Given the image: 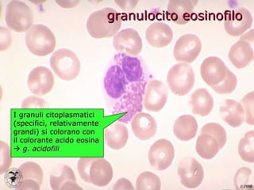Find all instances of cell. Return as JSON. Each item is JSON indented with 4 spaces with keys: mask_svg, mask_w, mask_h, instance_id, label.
<instances>
[{
    "mask_svg": "<svg viewBox=\"0 0 254 190\" xmlns=\"http://www.w3.org/2000/svg\"><path fill=\"white\" fill-rule=\"evenodd\" d=\"M145 82H133L127 79L119 63L115 61L104 78L106 95L111 101H118L113 107L115 113H124L120 122H128L133 115L141 112Z\"/></svg>",
    "mask_w": 254,
    "mask_h": 190,
    "instance_id": "obj_1",
    "label": "cell"
},
{
    "mask_svg": "<svg viewBox=\"0 0 254 190\" xmlns=\"http://www.w3.org/2000/svg\"><path fill=\"white\" fill-rule=\"evenodd\" d=\"M121 26V15L117 10L110 7L94 11L87 21V32L95 39L115 37Z\"/></svg>",
    "mask_w": 254,
    "mask_h": 190,
    "instance_id": "obj_2",
    "label": "cell"
},
{
    "mask_svg": "<svg viewBox=\"0 0 254 190\" xmlns=\"http://www.w3.org/2000/svg\"><path fill=\"white\" fill-rule=\"evenodd\" d=\"M25 42L32 54L46 56L54 52L57 41L50 28L42 24H36L26 32Z\"/></svg>",
    "mask_w": 254,
    "mask_h": 190,
    "instance_id": "obj_3",
    "label": "cell"
},
{
    "mask_svg": "<svg viewBox=\"0 0 254 190\" xmlns=\"http://www.w3.org/2000/svg\"><path fill=\"white\" fill-rule=\"evenodd\" d=\"M50 64L56 75L64 81L76 79L81 67L76 54L67 48H60L54 51L50 58Z\"/></svg>",
    "mask_w": 254,
    "mask_h": 190,
    "instance_id": "obj_4",
    "label": "cell"
},
{
    "mask_svg": "<svg viewBox=\"0 0 254 190\" xmlns=\"http://www.w3.org/2000/svg\"><path fill=\"white\" fill-rule=\"evenodd\" d=\"M195 82L194 70L190 64L179 63L172 67L167 75V83L174 95L185 96L190 93Z\"/></svg>",
    "mask_w": 254,
    "mask_h": 190,
    "instance_id": "obj_5",
    "label": "cell"
},
{
    "mask_svg": "<svg viewBox=\"0 0 254 190\" xmlns=\"http://www.w3.org/2000/svg\"><path fill=\"white\" fill-rule=\"evenodd\" d=\"M5 21L10 30L17 33H25L34 26V14L27 4L13 0L6 6Z\"/></svg>",
    "mask_w": 254,
    "mask_h": 190,
    "instance_id": "obj_6",
    "label": "cell"
},
{
    "mask_svg": "<svg viewBox=\"0 0 254 190\" xmlns=\"http://www.w3.org/2000/svg\"><path fill=\"white\" fill-rule=\"evenodd\" d=\"M202 50V42L194 34L181 36L175 44L173 55L180 63H190L198 57Z\"/></svg>",
    "mask_w": 254,
    "mask_h": 190,
    "instance_id": "obj_7",
    "label": "cell"
},
{
    "mask_svg": "<svg viewBox=\"0 0 254 190\" xmlns=\"http://www.w3.org/2000/svg\"><path fill=\"white\" fill-rule=\"evenodd\" d=\"M177 174L181 184L189 189L197 188L202 184L204 178V170L202 165L193 157L181 159L177 168Z\"/></svg>",
    "mask_w": 254,
    "mask_h": 190,
    "instance_id": "obj_8",
    "label": "cell"
},
{
    "mask_svg": "<svg viewBox=\"0 0 254 190\" xmlns=\"http://www.w3.org/2000/svg\"><path fill=\"white\" fill-rule=\"evenodd\" d=\"M148 158L152 167L160 171L165 170L174 160V146L168 140H158L150 146Z\"/></svg>",
    "mask_w": 254,
    "mask_h": 190,
    "instance_id": "obj_9",
    "label": "cell"
},
{
    "mask_svg": "<svg viewBox=\"0 0 254 190\" xmlns=\"http://www.w3.org/2000/svg\"><path fill=\"white\" fill-rule=\"evenodd\" d=\"M55 79L51 70L39 66L30 71L28 75L27 86L29 91L35 96H44L51 92Z\"/></svg>",
    "mask_w": 254,
    "mask_h": 190,
    "instance_id": "obj_10",
    "label": "cell"
},
{
    "mask_svg": "<svg viewBox=\"0 0 254 190\" xmlns=\"http://www.w3.org/2000/svg\"><path fill=\"white\" fill-rule=\"evenodd\" d=\"M169 97L167 86L162 81L153 79L149 82L143 97V105L148 111L159 112L165 106Z\"/></svg>",
    "mask_w": 254,
    "mask_h": 190,
    "instance_id": "obj_11",
    "label": "cell"
},
{
    "mask_svg": "<svg viewBox=\"0 0 254 190\" xmlns=\"http://www.w3.org/2000/svg\"><path fill=\"white\" fill-rule=\"evenodd\" d=\"M113 46L120 53L137 56L142 50V40L137 30L128 28L119 31L114 37Z\"/></svg>",
    "mask_w": 254,
    "mask_h": 190,
    "instance_id": "obj_12",
    "label": "cell"
},
{
    "mask_svg": "<svg viewBox=\"0 0 254 190\" xmlns=\"http://www.w3.org/2000/svg\"><path fill=\"white\" fill-rule=\"evenodd\" d=\"M253 25V16L246 8L241 7L231 10L226 14L224 28L226 34L231 37L244 34Z\"/></svg>",
    "mask_w": 254,
    "mask_h": 190,
    "instance_id": "obj_13",
    "label": "cell"
},
{
    "mask_svg": "<svg viewBox=\"0 0 254 190\" xmlns=\"http://www.w3.org/2000/svg\"><path fill=\"white\" fill-rule=\"evenodd\" d=\"M227 68L228 67L220 58L209 56L201 64V76L207 85L212 87L218 85L224 79Z\"/></svg>",
    "mask_w": 254,
    "mask_h": 190,
    "instance_id": "obj_14",
    "label": "cell"
},
{
    "mask_svg": "<svg viewBox=\"0 0 254 190\" xmlns=\"http://www.w3.org/2000/svg\"><path fill=\"white\" fill-rule=\"evenodd\" d=\"M131 129L135 137L138 140L141 141H149L157 133V121L150 114L138 112L131 121Z\"/></svg>",
    "mask_w": 254,
    "mask_h": 190,
    "instance_id": "obj_15",
    "label": "cell"
},
{
    "mask_svg": "<svg viewBox=\"0 0 254 190\" xmlns=\"http://www.w3.org/2000/svg\"><path fill=\"white\" fill-rule=\"evenodd\" d=\"M197 3L198 1L192 0H170L168 4V13L171 20L181 26L190 22Z\"/></svg>",
    "mask_w": 254,
    "mask_h": 190,
    "instance_id": "obj_16",
    "label": "cell"
},
{
    "mask_svg": "<svg viewBox=\"0 0 254 190\" xmlns=\"http://www.w3.org/2000/svg\"><path fill=\"white\" fill-rule=\"evenodd\" d=\"M145 38L152 47H166L173 41V31L167 24L155 22L147 28Z\"/></svg>",
    "mask_w": 254,
    "mask_h": 190,
    "instance_id": "obj_17",
    "label": "cell"
},
{
    "mask_svg": "<svg viewBox=\"0 0 254 190\" xmlns=\"http://www.w3.org/2000/svg\"><path fill=\"white\" fill-rule=\"evenodd\" d=\"M129 140V131L124 124L115 122L104 129L106 145L113 150H121Z\"/></svg>",
    "mask_w": 254,
    "mask_h": 190,
    "instance_id": "obj_18",
    "label": "cell"
},
{
    "mask_svg": "<svg viewBox=\"0 0 254 190\" xmlns=\"http://www.w3.org/2000/svg\"><path fill=\"white\" fill-rule=\"evenodd\" d=\"M228 57L237 69H242L250 65L254 58L251 44L239 40L230 48Z\"/></svg>",
    "mask_w": 254,
    "mask_h": 190,
    "instance_id": "obj_19",
    "label": "cell"
},
{
    "mask_svg": "<svg viewBox=\"0 0 254 190\" xmlns=\"http://www.w3.org/2000/svg\"><path fill=\"white\" fill-rule=\"evenodd\" d=\"M113 178V168L108 161L103 158H95L90 169L91 184L98 187H104Z\"/></svg>",
    "mask_w": 254,
    "mask_h": 190,
    "instance_id": "obj_20",
    "label": "cell"
},
{
    "mask_svg": "<svg viewBox=\"0 0 254 190\" xmlns=\"http://www.w3.org/2000/svg\"><path fill=\"white\" fill-rule=\"evenodd\" d=\"M219 114L222 121L233 128H238L245 122V112L240 102L226 99L224 105L219 109Z\"/></svg>",
    "mask_w": 254,
    "mask_h": 190,
    "instance_id": "obj_21",
    "label": "cell"
},
{
    "mask_svg": "<svg viewBox=\"0 0 254 190\" xmlns=\"http://www.w3.org/2000/svg\"><path fill=\"white\" fill-rule=\"evenodd\" d=\"M198 132L196 119L191 115H182L175 121L173 133L179 141L187 142L195 137Z\"/></svg>",
    "mask_w": 254,
    "mask_h": 190,
    "instance_id": "obj_22",
    "label": "cell"
},
{
    "mask_svg": "<svg viewBox=\"0 0 254 190\" xmlns=\"http://www.w3.org/2000/svg\"><path fill=\"white\" fill-rule=\"evenodd\" d=\"M190 105L193 114L206 117L214 108V98L207 90L199 88L191 95Z\"/></svg>",
    "mask_w": 254,
    "mask_h": 190,
    "instance_id": "obj_23",
    "label": "cell"
},
{
    "mask_svg": "<svg viewBox=\"0 0 254 190\" xmlns=\"http://www.w3.org/2000/svg\"><path fill=\"white\" fill-rule=\"evenodd\" d=\"M195 150L201 158L210 160L216 156L220 148L216 139L206 133H200L197 138Z\"/></svg>",
    "mask_w": 254,
    "mask_h": 190,
    "instance_id": "obj_24",
    "label": "cell"
},
{
    "mask_svg": "<svg viewBox=\"0 0 254 190\" xmlns=\"http://www.w3.org/2000/svg\"><path fill=\"white\" fill-rule=\"evenodd\" d=\"M68 181L77 182L73 170L67 165H58L50 174V183L53 190H62L63 185Z\"/></svg>",
    "mask_w": 254,
    "mask_h": 190,
    "instance_id": "obj_25",
    "label": "cell"
},
{
    "mask_svg": "<svg viewBox=\"0 0 254 190\" xmlns=\"http://www.w3.org/2000/svg\"><path fill=\"white\" fill-rule=\"evenodd\" d=\"M238 154L242 160L254 162V131H249L238 143Z\"/></svg>",
    "mask_w": 254,
    "mask_h": 190,
    "instance_id": "obj_26",
    "label": "cell"
},
{
    "mask_svg": "<svg viewBox=\"0 0 254 190\" xmlns=\"http://www.w3.org/2000/svg\"><path fill=\"white\" fill-rule=\"evenodd\" d=\"M161 188V179L153 173L145 171L137 177L136 181L137 190H160Z\"/></svg>",
    "mask_w": 254,
    "mask_h": 190,
    "instance_id": "obj_27",
    "label": "cell"
},
{
    "mask_svg": "<svg viewBox=\"0 0 254 190\" xmlns=\"http://www.w3.org/2000/svg\"><path fill=\"white\" fill-rule=\"evenodd\" d=\"M237 86H238V79L236 75L227 68L224 79L220 83H218V85L214 86L211 88L218 95H224L234 92L237 88Z\"/></svg>",
    "mask_w": 254,
    "mask_h": 190,
    "instance_id": "obj_28",
    "label": "cell"
},
{
    "mask_svg": "<svg viewBox=\"0 0 254 190\" xmlns=\"http://www.w3.org/2000/svg\"><path fill=\"white\" fill-rule=\"evenodd\" d=\"M19 170L22 172L23 180L32 179L37 181L42 186L44 178L43 170L38 163L34 162H24L20 166Z\"/></svg>",
    "mask_w": 254,
    "mask_h": 190,
    "instance_id": "obj_29",
    "label": "cell"
},
{
    "mask_svg": "<svg viewBox=\"0 0 254 190\" xmlns=\"http://www.w3.org/2000/svg\"><path fill=\"white\" fill-rule=\"evenodd\" d=\"M200 133H206V134L210 135L216 139L220 150L223 148L226 145V141H227L226 131L222 125H219L218 123L206 124L202 127Z\"/></svg>",
    "mask_w": 254,
    "mask_h": 190,
    "instance_id": "obj_30",
    "label": "cell"
},
{
    "mask_svg": "<svg viewBox=\"0 0 254 190\" xmlns=\"http://www.w3.org/2000/svg\"><path fill=\"white\" fill-rule=\"evenodd\" d=\"M241 105L245 112V122L248 125H254V92L251 91L245 95L241 101Z\"/></svg>",
    "mask_w": 254,
    "mask_h": 190,
    "instance_id": "obj_31",
    "label": "cell"
},
{
    "mask_svg": "<svg viewBox=\"0 0 254 190\" xmlns=\"http://www.w3.org/2000/svg\"><path fill=\"white\" fill-rule=\"evenodd\" d=\"M252 174V170L248 167H242L237 171L234 176V186L238 190L252 189L250 187V176Z\"/></svg>",
    "mask_w": 254,
    "mask_h": 190,
    "instance_id": "obj_32",
    "label": "cell"
},
{
    "mask_svg": "<svg viewBox=\"0 0 254 190\" xmlns=\"http://www.w3.org/2000/svg\"><path fill=\"white\" fill-rule=\"evenodd\" d=\"M12 158L10 155V145L0 141V174H3L10 169Z\"/></svg>",
    "mask_w": 254,
    "mask_h": 190,
    "instance_id": "obj_33",
    "label": "cell"
},
{
    "mask_svg": "<svg viewBox=\"0 0 254 190\" xmlns=\"http://www.w3.org/2000/svg\"><path fill=\"white\" fill-rule=\"evenodd\" d=\"M6 184L10 188L18 190L19 186L22 185L23 182V176L19 169L11 168L5 173V178H4Z\"/></svg>",
    "mask_w": 254,
    "mask_h": 190,
    "instance_id": "obj_34",
    "label": "cell"
},
{
    "mask_svg": "<svg viewBox=\"0 0 254 190\" xmlns=\"http://www.w3.org/2000/svg\"><path fill=\"white\" fill-rule=\"evenodd\" d=\"M95 158H80L77 162V170L82 180L91 183L90 180V169Z\"/></svg>",
    "mask_w": 254,
    "mask_h": 190,
    "instance_id": "obj_35",
    "label": "cell"
},
{
    "mask_svg": "<svg viewBox=\"0 0 254 190\" xmlns=\"http://www.w3.org/2000/svg\"><path fill=\"white\" fill-rule=\"evenodd\" d=\"M22 109H48L49 104L45 99L38 96H30L24 99L22 103Z\"/></svg>",
    "mask_w": 254,
    "mask_h": 190,
    "instance_id": "obj_36",
    "label": "cell"
},
{
    "mask_svg": "<svg viewBox=\"0 0 254 190\" xmlns=\"http://www.w3.org/2000/svg\"><path fill=\"white\" fill-rule=\"evenodd\" d=\"M12 44V35L10 30L6 28L0 27V51L8 49Z\"/></svg>",
    "mask_w": 254,
    "mask_h": 190,
    "instance_id": "obj_37",
    "label": "cell"
},
{
    "mask_svg": "<svg viewBox=\"0 0 254 190\" xmlns=\"http://www.w3.org/2000/svg\"><path fill=\"white\" fill-rule=\"evenodd\" d=\"M115 190H134V187L130 181L127 178H120L116 182L113 187Z\"/></svg>",
    "mask_w": 254,
    "mask_h": 190,
    "instance_id": "obj_38",
    "label": "cell"
},
{
    "mask_svg": "<svg viewBox=\"0 0 254 190\" xmlns=\"http://www.w3.org/2000/svg\"><path fill=\"white\" fill-rule=\"evenodd\" d=\"M41 185L37 181L32 179H26L23 180L22 185L19 186L18 190H40Z\"/></svg>",
    "mask_w": 254,
    "mask_h": 190,
    "instance_id": "obj_39",
    "label": "cell"
},
{
    "mask_svg": "<svg viewBox=\"0 0 254 190\" xmlns=\"http://www.w3.org/2000/svg\"><path fill=\"white\" fill-rule=\"evenodd\" d=\"M139 1L137 0H126V1H115V3L119 5V7L122 8L124 11H131L133 10Z\"/></svg>",
    "mask_w": 254,
    "mask_h": 190,
    "instance_id": "obj_40",
    "label": "cell"
},
{
    "mask_svg": "<svg viewBox=\"0 0 254 190\" xmlns=\"http://www.w3.org/2000/svg\"><path fill=\"white\" fill-rule=\"evenodd\" d=\"M55 2L61 7L65 8V9L75 7L79 3V0H67V1H65V0H62V1L56 0Z\"/></svg>",
    "mask_w": 254,
    "mask_h": 190,
    "instance_id": "obj_41",
    "label": "cell"
},
{
    "mask_svg": "<svg viewBox=\"0 0 254 190\" xmlns=\"http://www.w3.org/2000/svg\"><path fill=\"white\" fill-rule=\"evenodd\" d=\"M254 30H250L248 34H244L241 37L240 41H243V42H249V43H253L254 40Z\"/></svg>",
    "mask_w": 254,
    "mask_h": 190,
    "instance_id": "obj_42",
    "label": "cell"
}]
</instances>
